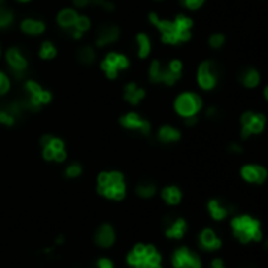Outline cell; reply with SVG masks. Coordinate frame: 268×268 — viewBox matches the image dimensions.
<instances>
[{"label": "cell", "instance_id": "1", "mask_svg": "<svg viewBox=\"0 0 268 268\" xmlns=\"http://www.w3.org/2000/svg\"><path fill=\"white\" fill-rule=\"evenodd\" d=\"M98 192L110 200H123L126 195V185L123 174L118 171L102 172L98 179Z\"/></svg>", "mask_w": 268, "mask_h": 268}, {"label": "cell", "instance_id": "2", "mask_svg": "<svg viewBox=\"0 0 268 268\" xmlns=\"http://www.w3.org/2000/svg\"><path fill=\"white\" fill-rule=\"evenodd\" d=\"M232 229H234L235 237L241 243H248V241H257L262 237L261 224L257 220L251 217H237L232 220Z\"/></svg>", "mask_w": 268, "mask_h": 268}, {"label": "cell", "instance_id": "3", "mask_svg": "<svg viewBox=\"0 0 268 268\" xmlns=\"http://www.w3.org/2000/svg\"><path fill=\"white\" fill-rule=\"evenodd\" d=\"M201 107H202V100L198 94L184 93L176 100V111L184 118L195 116L201 110Z\"/></svg>", "mask_w": 268, "mask_h": 268}, {"label": "cell", "instance_id": "4", "mask_svg": "<svg viewBox=\"0 0 268 268\" xmlns=\"http://www.w3.org/2000/svg\"><path fill=\"white\" fill-rule=\"evenodd\" d=\"M218 80V66L212 62H204L198 71V83L204 90H212Z\"/></svg>", "mask_w": 268, "mask_h": 268}, {"label": "cell", "instance_id": "5", "mask_svg": "<svg viewBox=\"0 0 268 268\" xmlns=\"http://www.w3.org/2000/svg\"><path fill=\"white\" fill-rule=\"evenodd\" d=\"M172 265L176 268H201V259L188 248H180L172 256Z\"/></svg>", "mask_w": 268, "mask_h": 268}, {"label": "cell", "instance_id": "6", "mask_svg": "<svg viewBox=\"0 0 268 268\" xmlns=\"http://www.w3.org/2000/svg\"><path fill=\"white\" fill-rule=\"evenodd\" d=\"M241 124H243L241 138H248L251 134H259L262 131L265 126V118L262 115H254L251 111H248L241 116Z\"/></svg>", "mask_w": 268, "mask_h": 268}, {"label": "cell", "instance_id": "7", "mask_svg": "<svg viewBox=\"0 0 268 268\" xmlns=\"http://www.w3.org/2000/svg\"><path fill=\"white\" fill-rule=\"evenodd\" d=\"M6 60L13 75L16 79H22L25 75V69H27V60H25V57L17 49H10L6 54Z\"/></svg>", "mask_w": 268, "mask_h": 268}, {"label": "cell", "instance_id": "8", "mask_svg": "<svg viewBox=\"0 0 268 268\" xmlns=\"http://www.w3.org/2000/svg\"><path fill=\"white\" fill-rule=\"evenodd\" d=\"M119 123L123 124L126 129H132V131H138L143 135H148L151 131V126L146 119H141L136 113H127L119 119Z\"/></svg>", "mask_w": 268, "mask_h": 268}, {"label": "cell", "instance_id": "9", "mask_svg": "<svg viewBox=\"0 0 268 268\" xmlns=\"http://www.w3.org/2000/svg\"><path fill=\"white\" fill-rule=\"evenodd\" d=\"M96 243L102 248H108L113 245L115 241V231L110 224H102V226L96 231V235H94Z\"/></svg>", "mask_w": 268, "mask_h": 268}, {"label": "cell", "instance_id": "10", "mask_svg": "<svg viewBox=\"0 0 268 268\" xmlns=\"http://www.w3.org/2000/svg\"><path fill=\"white\" fill-rule=\"evenodd\" d=\"M119 36V30L115 25H103V27L98 32V39H96V44L99 47L102 46H107L110 42H115Z\"/></svg>", "mask_w": 268, "mask_h": 268}, {"label": "cell", "instance_id": "11", "mask_svg": "<svg viewBox=\"0 0 268 268\" xmlns=\"http://www.w3.org/2000/svg\"><path fill=\"white\" fill-rule=\"evenodd\" d=\"M241 176L243 179H246L248 182H257L261 184L267 177V171L262 167H256V165H248L241 169Z\"/></svg>", "mask_w": 268, "mask_h": 268}, {"label": "cell", "instance_id": "12", "mask_svg": "<svg viewBox=\"0 0 268 268\" xmlns=\"http://www.w3.org/2000/svg\"><path fill=\"white\" fill-rule=\"evenodd\" d=\"M209 212H210V215H212L215 220H223V218H226L228 215H229L231 209H229L228 205H224L221 201L212 200L209 202Z\"/></svg>", "mask_w": 268, "mask_h": 268}, {"label": "cell", "instance_id": "13", "mask_svg": "<svg viewBox=\"0 0 268 268\" xmlns=\"http://www.w3.org/2000/svg\"><path fill=\"white\" fill-rule=\"evenodd\" d=\"M187 229V223L184 220H176V221H168V228H167V235L171 238H180L185 234Z\"/></svg>", "mask_w": 268, "mask_h": 268}, {"label": "cell", "instance_id": "14", "mask_svg": "<svg viewBox=\"0 0 268 268\" xmlns=\"http://www.w3.org/2000/svg\"><path fill=\"white\" fill-rule=\"evenodd\" d=\"M102 69L108 75V79H115L118 74V54H110L105 60L102 62Z\"/></svg>", "mask_w": 268, "mask_h": 268}, {"label": "cell", "instance_id": "15", "mask_svg": "<svg viewBox=\"0 0 268 268\" xmlns=\"http://www.w3.org/2000/svg\"><path fill=\"white\" fill-rule=\"evenodd\" d=\"M200 241H201L202 248H205V249H217L220 246V240L217 238V235H215V232L212 229L202 231Z\"/></svg>", "mask_w": 268, "mask_h": 268}, {"label": "cell", "instance_id": "16", "mask_svg": "<svg viewBox=\"0 0 268 268\" xmlns=\"http://www.w3.org/2000/svg\"><path fill=\"white\" fill-rule=\"evenodd\" d=\"M21 29L27 34H39L44 32V24L36 19H25L21 24Z\"/></svg>", "mask_w": 268, "mask_h": 268}, {"label": "cell", "instance_id": "17", "mask_svg": "<svg viewBox=\"0 0 268 268\" xmlns=\"http://www.w3.org/2000/svg\"><path fill=\"white\" fill-rule=\"evenodd\" d=\"M124 98L127 102L131 103H138L143 98H144V91L141 88H136V85L131 83L126 86V91H124Z\"/></svg>", "mask_w": 268, "mask_h": 268}, {"label": "cell", "instance_id": "18", "mask_svg": "<svg viewBox=\"0 0 268 268\" xmlns=\"http://www.w3.org/2000/svg\"><path fill=\"white\" fill-rule=\"evenodd\" d=\"M159 138H160V141H163V143H172V141H177L179 140L180 134H179V131H176L174 127L163 126L160 131H159Z\"/></svg>", "mask_w": 268, "mask_h": 268}, {"label": "cell", "instance_id": "19", "mask_svg": "<svg viewBox=\"0 0 268 268\" xmlns=\"http://www.w3.org/2000/svg\"><path fill=\"white\" fill-rule=\"evenodd\" d=\"M77 19V13L74 10H63L62 13L58 14L57 17V21L60 24V27H63V29H69V27H72L74 22Z\"/></svg>", "mask_w": 268, "mask_h": 268}, {"label": "cell", "instance_id": "20", "mask_svg": "<svg viewBox=\"0 0 268 268\" xmlns=\"http://www.w3.org/2000/svg\"><path fill=\"white\" fill-rule=\"evenodd\" d=\"M162 198H163V200H165L168 204L176 205V204H179V201H180V192H179V188H177V187H167V188L162 192Z\"/></svg>", "mask_w": 268, "mask_h": 268}, {"label": "cell", "instance_id": "21", "mask_svg": "<svg viewBox=\"0 0 268 268\" xmlns=\"http://www.w3.org/2000/svg\"><path fill=\"white\" fill-rule=\"evenodd\" d=\"M138 55L140 57H148L149 50H151V41L146 34H138Z\"/></svg>", "mask_w": 268, "mask_h": 268}, {"label": "cell", "instance_id": "22", "mask_svg": "<svg viewBox=\"0 0 268 268\" xmlns=\"http://www.w3.org/2000/svg\"><path fill=\"white\" fill-rule=\"evenodd\" d=\"M143 257H144V245H136L134 248V251L129 254L127 261H129V264H132V265H138L143 261Z\"/></svg>", "mask_w": 268, "mask_h": 268}, {"label": "cell", "instance_id": "23", "mask_svg": "<svg viewBox=\"0 0 268 268\" xmlns=\"http://www.w3.org/2000/svg\"><path fill=\"white\" fill-rule=\"evenodd\" d=\"M241 80H243V83L248 86V88H253V86H256L259 83V74H257V71H254V69H248V71L243 74V77H241Z\"/></svg>", "mask_w": 268, "mask_h": 268}, {"label": "cell", "instance_id": "24", "mask_svg": "<svg viewBox=\"0 0 268 268\" xmlns=\"http://www.w3.org/2000/svg\"><path fill=\"white\" fill-rule=\"evenodd\" d=\"M136 193L141 198H151L155 193V185L152 182H143L136 187Z\"/></svg>", "mask_w": 268, "mask_h": 268}, {"label": "cell", "instance_id": "25", "mask_svg": "<svg viewBox=\"0 0 268 268\" xmlns=\"http://www.w3.org/2000/svg\"><path fill=\"white\" fill-rule=\"evenodd\" d=\"M14 16L10 10L6 8H0V29H6L13 24Z\"/></svg>", "mask_w": 268, "mask_h": 268}, {"label": "cell", "instance_id": "26", "mask_svg": "<svg viewBox=\"0 0 268 268\" xmlns=\"http://www.w3.org/2000/svg\"><path fill=\"white\" fill-rule=\"evenodd\" d=\"M162 74H163V67L160 62H152L151 69H149V75L152 82H162Z\"/></svg>", "mask_w": 268, "mask_h": 268}, {"label": "cell", "instance_id": "27", "mask_svg": "<svg viewBox=\"0 0 268 268\" xmlns=\"http://www.w3.org/2000/svg\"><path fill=\"white\" fill-rule=\"evenodd\" d=\"M79 60H80V63L83 65H90L93 63V60H94V52L91 47H83L79 50Z\"/></svg>", "mask_w": 268, "mask_h": 268}, {"label": "cell", "instance_id": "28", "mask_svg": "<svg viewBox=\"0 0 268 268\" xmlns=\"http://www.w3.org/2000/svg\"><path fill=\"white\" fill-rule=\"evenodd\" d=\"M72 27L75 29V30H79V32H85V30H88L90 29V19L86 16H77V19H75V22H74V25Z\"/></svg>", "mask_w": 268, "mask_h": 268}, {"label": "cell", "instance_id": "29", "mask_svg": "<svg viewBox=\"0 0 268 268\" xmlns=\"http://www.w3.org/2000/svg\"><path fill=\"white\" fill-rule=\"evenodd\" d=\"M174 27H176V30H190V27H192V21H190L188 17L180 14V16L176 17Z\"/></svg>", "mask_w": 268, "mask_h": 268}, {"label": "cell", "instance_id": "30", "mask_svg": "<svg viewBox=\"0 0 268 268\" xmlns=\"http://www.w3.org/2000/svg\"><path fill=\"white\" fill-rule=\"evenodd\" d=\"M39 55L42 57V58H54L55 55H57V50H55V47L50 44V42H44V44L41 46V52H39Z\"/></svg>", "mask_w": 268, "mask_h": 268}, {"label": "cell", "instance_id": "31", "mask_svg": "<svg viewBox=\"0 0 268 268\" xmlns=\"http://www.w3.org/2000/svg\"><path fill=\"white\" fill-rule=\"evenodd\" d=\"M8 90H10V79L3 72H0V96L5 94Z\"/></svg>", "mask_w": 268, "mask_h": 268}, {"label": "cell", "instance_id": "32", "mask_svg": "<svg viewBox=\"0 0 268 268\" xmlns=\"http://www.w3.org/2000/svg\"><path fill=\"white\" fill-rule=\"evenodd\" d=\"M180 3L187 6L188 10H198L204 3V0H180Z\"/></svg>", "mask_w": 268, "mask_h": 268}, {"label": "cell", "instance_id": "33", "mask_svg": "<svg viewBox=\"0 0 268 268\" xmlns=\"http://www.w3.org/2000/svg\"><path fill=\"white\" fill-rule=\"evenodd\" d=\"M223 42H224V36H223V34H212V38L209 39V44H210V47H213V49L221 47V46H223Z\"/></svg>", "mask_w": 268, "mask_h": 268}, {"label": "cell", "instance_id": "34", "mask_svg": "<svg viewBox=\"0 0 268 268\" xmlns=\"http://www.w3.org/2000/svg\"><path fill=\"white\" fill-rule=\"evenodd\" d=\"M80 172H82L80 165H71L66 169V176L67 177H77V176H80Z\"/></svg>", "mask_w": 268, "mask_h": 268}, {"label": "cell", "instance_id": "35", "mask_svg": "<svg viewBox=\"0 0 268 268\" xmlns=\"http://www.w3.org/2000/svg\"><path fill=\"white\" fill-rule=\"evenodd\" d=\"M49 148H52L54 151H62V149H65V146H63V141L62 140H58V138H52Z\"/></svg>", "mask_w": 268, "mask_h": 268}, {"label": "cell", "instance_id": "36", "mask_svg": "<svg viewBox=\"0 0 268 268\" xmlns=\"http://www.w3.org/2000/svg\"><path fill=\"white\" fill-rule=\"evenodd\" d=\"M172 72H176V74H180V69H182V63L179 62V60H172V62L169 63L168 66Z\"/></svg>", "mask_w": 268, "mask_h": 268}, {"label": "cell", "instance_id": "37", "mask_svg": "<svg viewBox=\"0 0 268 268\" xmlns=\"http://www.w3.org/2000/svg\"><path fill=\"white\" fill-rule=\"evenodd\" d=\"M135 268H162V267H160V264H151V262L143 261L138 265H135Z\"/></svg>", "mask_w": 268, "mask_h": 268}, {"label": "cell", "instance_id": "38", "mask_svg": "<svg viewBox=\"0 0 268 268\" xmlns=\"http://www.w3.org/2000/svg\"><path fill=\"white\" fill-rule=\"evenodd\" d=\"M98 268H113V264L110 259H100V261H98Z\"/></svg>", "mask_w": 268, "mask_h": 268}, {"label": "cell", "instance_id": "39", "mask_svg": "<svg viewBox=\"0 0 268 268\" xmlns=\"http://www.w3.org/2000/svg\"><path fill=\"white\" fill-rule=\"evenodd\" d=\"M54 155H55V151L52 149V148H44V159L46 160H54Z\"/></svg>", "mask_w": 268, "mask_h": 268}, {"label": "cell", "instance_id": "40", "mask_svg": "<svg viewBox=\"0 0 268 268\" xmlns=\"http://www.w3.org/2000/svg\"><path fill=\"white\" fill-rule=\"evenodd\" d=\"M65 159H66V152H65V149H62V151H55L54 160H57V162H63Z\"/></svg>", "mask_w": 268, "mask_h": 268}, {"label": "cell", "instance_id": "41", "mask_svg": "<svg viewBox=\"0 0 268 268\" xmlns=\"http://www.w3.org/2000/svg\"><path fill=\"white\" fill-rule=\"evenodd\" d=\"M52 138H54V136H50V135H44V136L41 138V144L44 146V148H47V146L50 144V141H52Z\"/></svg>", "mask_w": 268, "mask_h": 268}, {"label": "cell", "instance_id": "42", "mask_svg": "<svg viewBox=\"0 0 268 268\" xmlns=\"http://www.w3.org/2000/svg\"><path fill=\"white\" fill-rule=\"evenodd\" d=\"M74 5L83 8V6H86V5H90V0H74Z\"/></svg>", "mask_w": 268, "mask_h": 268}, {"label": "cell", "instance_id": "43", "mask_svg": "<svg viewBox=\"0 0 268 268\" xmlns=\"http://www.w3.org/2000/svg\"><path fill=\"white\" fill-rule=\"evenodd\" d=\"M207 116H209V118L218 116V110H217V108H213V107H210L209 110H207Z\"/></svg>", "mask_w": 268, "mask_h": 268}, {"label": "cell", "instance_id": "44", "mask_svg": "<svg viewBox=\"0 0 268 268\" xmlns=\"http://www.w3.org/2000/svg\"><path fill=\"white\" fill-rule=\"evenodd\" d=\"M185 124L187 126H195L196 124V116H187L185 118Z\"/></svg>", "mask_w": 268, "mask_h": 268}, {"label": "cell", "instance_id": "45", "mask_svg": "<svg viewBox=\"0 0 268 268\" xmlns=\"http://www.w3.org/2000/svg\"><path fill=\"white\" fill-rule=\"evenodd\" d=\"M212 268H224L223 261H220V259H215V261L212 262Z\"/></svg>", "mask_w": 268, "mask_h": 268}, {"label": "cell", "instance_id": "46", "mask_svg": "<svg viewBox=\"0 0 268 268\" xmlns=\"http://www.w3.org/2000/svg\"><path fill=\"white\" fill-rule=\"evenodd\" d=\"M229 151L238 154V152H241V148H240V146H237V144H231V146H229Z\"/></svg>", "mask_w": 268, "mask_h": 268}, {"label": "cell", "instance_id": "47", "mask_svg": "<svg viewBox=\"0 0 268 268\" xmlns=\"http://www.w3.org/2000/svg\"><path fill=\"white\" fill-rule=\"evenodd\" d=\"M99 2L100 0H90V3H96V5H99Z\"/></svg>", "mask_w": 268, "mask_h": 268}, {"label": "cell", "instance_id": "48", "mask_svg": "<svg viewBox=\"0 0 268 268\" xmlns=\"http://www.w3.org/2000/svg\"><path fill=\"white\" fill-rule=\"evenodd\" d=\"M2 3H3V0H0V6H2Z\"/></svg>", "mask_w": 268, "mask_h": 268}, {"label": "cell", "instance_id": "49", "mask_svg": "<svg viewBox=\"0 0 268 268\" xmlns=\"http://www.w3.org/2000/svg\"><path fill=\"white\" fill-rule=\"evenodd\" d=\"M19 2H27V0H19Z\"/></svg>", "mask_w": 268, "mask_h": 268}]
</instances>
